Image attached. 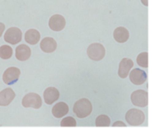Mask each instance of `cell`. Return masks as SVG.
<instances>
[{"mask_svg": "<svg viewBox=\"0 0 157 135\" xmlns=\"http://www.w3.org/2000/svg\"><path fill=\"white\" fill-rule=\"evenodd\" d=\"M113 127H116V126H123V127H125V124L122 122V121H117L115 124H113Z\"/></svg>", "mask_w": 157, "mask_h": 135, "instance_id": "23", "label": "cell"}, {"mask_svg": "<svg viewBox=\"0 0 157 135\" xmlns=\"http://www.w3.org/2000/svg\"><path fill=\"white\" fill-rule=\"evenodd\" d=\"M126 120L130 125L139 126L145 121V114L140 110L136 108L130 109L126 114Z\"/></svg>", "mask_w": 157, "mask_h": 135, "instance_id": "2", "label": "cell"}, {"mask_svg": "<svg viewBox=\"0 0 157 135\" xmlns=\"http://www.w3.org/2000/svg\"><path fill=\"white\" fill-rule=\"evenodd\" d=\"M59 91L54 87H49L44 92V102L47 104H52L59 98Z\"/></svg>", "mask_w": 157, "mask_h": 135, "instance_id": "11", "label": "cell"}, {"mask_svg": "<svg viewBox=\"0 0 157 135\" xmlns=\"http://www.w3.org/2000/svg\"><path fill=\"white\" fill-rule=\"evenodd\" d=\"M31 56V48L26 44H20L15 48V57L18 61H24Z\"/></svg>", "mask_w": 157, "mask_h": 135, "instance_id": "14", "label": "cell"}, {"mask_svg": "<svg viewBox=\"0 0 157 135\" xmlns=\"http://www.w3.org/2000/svg\"><path fill=\"white\" fill-rule=\"evenodd\" d=\"M77 122L72 117H67L61 121V127H76Z\"/></svg>", "mask_w": 157, "mask_h": 135, "instance_id": "21", "label": "cell"}, {"mask_svg": "<svg viewBox=\"0 0 157 135\" xmlns=\"http://www.w3.org/2000/svg\"><path fill=\"white\" fill-rule=\"evenodd\" d=\"M95 124L97 127H109L110 125V119L105 114L100 115L97 118Z\"/></svg>", "mask_w": 157, "mask_h": 135, "instance_id": "18", "label": "cell"}, {"mask_svg": "<svg viewBox=\"0 0 157 135\" xmlns=\"http://www.w3.org/2000/svg\"><path fill=\"white\" fill-rule=\"evenodd\" d=\"M5 29H6V26H5V25L3 24V23L0 22V37L2 36V35L3 32H4Z\"/></svg>", "mask_w": 157, "mask_h": 135, "instance_id": "22", "label": "cell"}, {"mask_svg": "<svg viewBox=\"0 0 157 135\" xmlns=\"http://www.w3.org/2000/svg\"><path fill=\"white\" fill-rule=\"evenodd\" d=\"M87 55L93 61H101L105 56V48L100 43H93L87 48Z\"/></svg>", "mask_w": 157, "mask_h": 135, "instance_id": "3", "label": "cell"}, {"mask_svg": "<svg viewBox=\"0 0 157 135\" xmlns=\"http://www.w3.org/2000/svg\"><path fill=\"white\" fill-rule=\"evenodd\" d=\"M13 51L9 45L5 44L0 47V58L2 59H9L12 57Z\"/></svg>", "mask_w": 157, "mask_h": 135, "instance_id": "19", "label": "cell"}, {"mask_svg": "<svg viewBox=\"0 0 157 135\" xmlns=\"http://www.w3.org/2000/svg\"><path fill=\"white\" fill-rule=\"evenodd\" d=\"M136 61L140 66L143 68H148V53L142 52L139 54L136 58Z\"/></svg>", "mask_w": 157, "mask_h": 135, "instance_id": "20", "label": "cell"}, {"mask_svg": "<svg viewBox=\"0 0 157 135\" xmlns=\"http://www.w3.org/2000/svg\"><path fill=\"white\" fill-rule=\"evenodd\" d=\"M15 97L14 91L10 87L4 89L0 92V106H8Z\"/></svg>", "mask_w": 157, "mask_h": 135, "instance_id": "12", "label": "cell"}, {"mask_svg": "<svg viewBox=\"0 0 157 135\" xmlns=\"http://www.w3.org/2000/svg\"><path fill=\"white\" fill-rule=\"evenodd\" d=\"M65 18L62 15H58V14L52 15L48 21L49 28L55 32H60L63 30L65 27Z\"/></svg>", "mask_w": 157, "mask_h": 135, "instance_id": "8", "label": "cell"}, {"mask_svg": "<svg viewBox=\"0 0 157 135\" xmlns=\"http://www.w3.org/2000/svg\"><path fill=\"white\" fill-rule=\"evenodd\" d=\"M133 104L140 107H147L148 104V93L144 90H136L131 94Z\"/></svg>", "mask_w": 157, "mask_h": 135, "instance_id": "5", "label": "cell"}, {"mask_svg": "<svg viewBox=\"0 0 157 135\" xmlns=\"http://www.w3.org/2000/svg\"><path fill=\"white\" fill-rule=\"evenodd\" d=\"M133 61L131 59L127 58H124L121 60L119 64V70L118 75L121 78H126L130 73V69L133 68Z\"/></svg>", "mask_w": 157, "mask_h": 135, "instance_id": "10", "label": "cell"}, {"mask_svg": "<svg viewBox=\"0 0 157 135\" xmlns=\"http://www.w3.org/2000/svg\"><path fill=\"white\" fill-rule=\"evenodd\" d=\"M141 1H142L143 4L145 5L146 6H148V2H147V0H141Z\"/></svg>", "mask_w": 157, "mask_h": 135, "instance_id": "24", "label": "cell"}, {"mask_svg": "<svg viewBox=\"0 0 157 135\" xmlns=\"http://www.w3.org/2000/svg\"><path fill=\"white\" fill-rule=\"evenodd\" d=\"M20 75H21V71L18 68H8L4 71V74H3L2 80L5 84L11 85V84H13L14 83L18 81Z\"/></svg>", "mask_w": 157, "mask_h": 135, "instance_id": "7", "label": "cell"}, {"mask_svg": "<svg viewBox=\"0 0 157 135\" xmlns=\"http://www.w3.org/2000/svg\"><path fill=\"white\" fill-rule=\"evenodd\" d=\"M147 73L140 68H134L130 74V80L136 85H141L147 81Z\"/></svg>", "mask_w": 157, "mask_h": 135, "instance_id": "9", "label": "cell"}, {"mask_svg": "<svg viewBox=\"0 0 157 135\" xmlns=\"http://www.w3.org/2000/svg\"><path fill=\"white\" fill-rule=\"evenodd\" d=\"M73 110L78 118H84L92 112V104L87 98H81L75 103Z\"/></svg>", "mask_w": 157, "mask_h": 135, "instance_id": "1", "label": "cell"}, {"mask_svg": "<svg viewBox=\"0 0 157 135\" xmlns=\"http://www.w3.org/2000/svg\"><path fill=\"white\" fill-rule=\"evenodd\" d=\"M22 38V32L18 28L12 27L9 28L4 35V39L7 43L12 44H15L19 43Z\"/></svg>", "mask_w": 157, "mask_h": 135, "instance_id": "6", "label": "cell"}, {"mask_svg": "<svg viewBox=\"0 0 157 135\" xmlns=\"http://www.w3.org/2000/svg\"><path fill=\"white\" fill-rule=\"evenodd\" d=\"M69 107L67 104L64 102H59L55 104L52 108V114L56 118H62L68 113Z\"/></svg>", "mask_w": 157, "mask_h": 135, "instance_id": "15", "label": "cell"}, {"mask_svg": "<svg viewBox=\"0 0 157 135\" xmlns=\"http://www.w3.org/2000/svg\"><path fill=\"white\" fill-rule=\"evenodd\" d=\"M129 32L126 28L118 27L113 32V38L117 42L124 43L129 39Z\"/></svg>", "mask_w": 157, "mask_h": 135, "instance_id": "16", "label": "cell"}, {"mask_svg": "<svg viewBox=\"0 0 157 135\" xmlns=\"http://www.w3.org/2000/svg\"><path fill=\"white\" fill-rule=\"evenodd\" d=\"M40 38L39 32L36 29H29L25 35V41L30 44H36L39 41Z\"/></svg>", "mask_w": 157, "mask_h": 135, "instance_id": "17", "label": "cell"}, {"mask_svg": "<svg viewBox=\"0 0 157 135\" xmlns=\"http://www.w3.org/2000/svg\"><path fill=\"white\" fill-rule=\"evenodd\" d=\"M40 48L44 52L52 53L56 50L57 42L53 38L46 37L41 40V43H40Z\"/></svg>", "mask_w": 157, "mask_h": 135, "instance_id": "13", "label": "cell"}, {"mask_svg": "<svg viewBox=\"0 0 157 135\" xmlns=\"http://www.w3.org/2000/svg\"><path fill=\"white\" fill-rule=\"evenodd\" d=\"M21 104L24 107H33L35 109H38L42 105V101L38 94L29 93L23 98Z\"/></svg>", "mask_w": 157, "mask_h": 135, "instance_id": "4", "label": "cell"}]
</instances>
